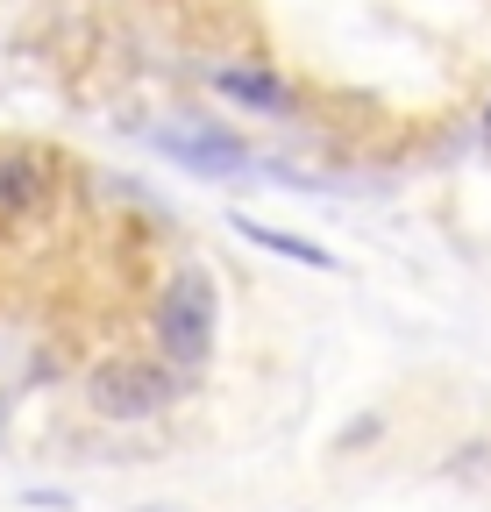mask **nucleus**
<instances>
[{
	"label": "nucleus",
	"mask_w": 491,
	"mask_h": 512,
	"mask_svg": "<svg viewBox=\"0 0 491 512\" xmlns=\"http://www.w3.org/2000/svg\"><path fill=\"white\" fill-rule=\"evenodd\" d=\"M214 335H221V299H214V278L207 271H178L164 285V306H157V342L178 370H200L214 356Z\"/></svg>",
	"instance_id": "nucleus-1"
},
{
	"label": "nucleus",
	"mask_w": 491,
	"mask_h": 512,
	"mask_svg": "<svg viewBox=\"0 0 491 512\" xmlns=\"http://www.w3.org/2000/svg\"><path fill=\"white\" fill-rule=\"evenodd\" d=\"M178 399V384L164 363H107L93 370V413L100 420H150Z\"/></svg>",
	"instance_id": "nucleus-2"
},
{
	"label": "nucleus",
	"mask_w": 491,
	"mask_h": 512,
	"mask_svg": "<svg viewBox=\"0 0 491 512\" xmlns=\"http://www.w3.org/2000/svg\"><path fill=\"white\" fill-rule=\"evenodd\" d=\"M150 143L178 171H193V178H242V171H250V150H242L228 128H214V121H164Z\"/></svg>",
	"instance_id": "nucleus-3"
},
{
	"label": "nucleus",
	"mask_w": 491,
	"mask_h": 512,
	"mask_svg": "<svg viewBox=\"0 0 491 512\" xmlns=\"http://www.w3.org/2000/svg\"><path fill=\"white\" fill-rule=\"evenodd\" d=\"M214 93H228L235 107H250V114H292V86L285 79H271V72H257V64H221L214 72Z\"/></svg>",
	"instance_id": "nucleus-4"
},
{
	"label": "nucleus",
	"mask_w": 491,
	"mask_h": 512,
	"mask_svg": "<svg viewBox=\"0 0 491 512\" xmlns=\"http://www.w3.org/2000/svg\"><path fill=\"white\" fill-rule=\"evenodd\" d=\"M235 228L250 235L257 249H278V256H292V264H306V271H335V249L306 242V235H285V228H271V221H257V214H235Z\"/></svg>",
	"instance_id": "nucleus-5"
},
{
	"label": "nucleus",
	"mask_w": 491,
	"mask_h": 512,
	"mask_svg": "<svg viewBox=\"0 0 491 512\" xmlns=\"http://www.w3.org/2000/svg\"><path fill=\"white\" fill-rule=\"evenodd\" d=\"M150 512H171V505H150Z\"/></svg>",
	"instance_id": "nucleus-6"
}]
</instances>
